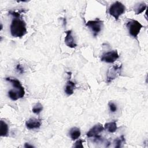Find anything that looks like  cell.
Returning <instances> with one entry per match:
<instances>
[{
	"label": "cell",
	"mask_w": 148,
	"mask_h": 148,
	"mask_svg": "<svg viewBox=\"0 0 148 148\" xmlns=\"http://www.w3.org/2000/svg\"><path fill=\"white\" fill-rule=\"evenodd\" d=\"M42 110L43 106L40 102L36 103L32 108V112L36 114H39L42 111Z\"/></svg>",
	"instance_id": "obj_18"
},
{
	"label": "cell",
	"mask_w": 148,
	"mask_h": 148,
	"mask_svg": "<svg viewBox=\"0 0 148 148\" xmlns=\"http://www.w3.org/2000/svg\"><path fill=\"white\" fill-rule=\"evenodd\" d=\"M124 142H125V138H124V135H121L119 138H116L113 141L114 147L116 148L121 147V144Z\"/></svg>",
	"instance_id": "obj_16"
},
{
	"label": "cell",
	"mask_w": 148,
	"mask_h": 148,
	"mask_svg": "<svg viewBox=\"0 0 148 148\" xmlns=\"http://www.w3.org/2000/svg\"><path fill=\"white\" fill-rule=\"evenodd\" d=\"M75 88V83L70 80H68L65 87V92L68 95H71L73 93V90Z\"/></svg>",
	"instance_id": "obj_11"
},
{
	"label": "cell",
	"mask_w": 148,
	"mask_h": 148,
	"mask_svg": "<svg viewBox=\"0 0 148 148\" xmlns=\"http://www.w3.org/2000/svg\"><path fill=\"white\" fill-rule=\"evenodd\" d=\"M146 8H147V5L145 2H140L136 4L134 8L135 14H139L143 12V11L146 10Z\"/></svg>",
	"instance_id": "obj_15"
},
{
	"label": "cell",
	"mask_w": 148,
	"mask_h": 148,
	"mask_svg": "<svg viewBox=\"0 0 148 148\" xmlns=\"http://www.w3.org/2000/svg\"><path fill=\"white\" fill-rule=\"evenodd\" d=\"M108 106L110 109V110L112 112H115L117 110V106L113 102H112L111 101L109 102L108 103Z\"/></svg>",
	"instance_id": "obj_20"
},
{
	"label": "cell",
	"mask_w": 148,
	"mask_h": 148,
	"mask_svg": "<svg viewBox=\"0 0 148 148\" xmlns=\"http://www.w3.org/2000/svg\"><path fill=\"white\" fill-rule=\"evenodd\" d=\"M5 79L6 81L10 82L12 84L13 86L16 88V91L18 92L20 98H23L25 95V90H24V88L23 86H22L21 83H20V82L15 78L6 77Z\"/></svg>",
	"instance_id": "obj_7"
},
{
	"label": "cell",
	"mask_w": 148,
	"mask_h": 148,
	"mask_svg": "<svg viewBox=\"0 0 148 148\" xmlns=\"http://www.w3.org/2000/svg\"><path fill=\"white\" fill-rule=\"evenodd\" d=\"M127 27L128 28L130 34L134 38H137L138 35L140 32L143 25L137 20L131 19L127 22Z\"/></svg>",
	"instance_id": "obj_3"
},
{
	"label": "cell",
	"mask_w": 148,
	"mask_h": 148,
	"mask_svg": "<svg viewBox=\"0 0 148 148\" xmlns=\"http://www.w3.org/2000/svg\"><path fill=\"white\" fill-rule=\"evenodd\" d=\"M104 130V127L102 126V125L100 123H98L97 124H95L94 127H92L87 132V136L88 138L94 137V138H97L98 137H99L100 135H99V134L102 132Z\"/></svg>",
	"instance_id": "obj_8"
},
{
	"label": "cell",
	"mask_w": 148,
	"mask_h": 148,
	"mask_svg": "<svg viewBox=\"0 0 148 148\" xmlns=\"http://www.w3.org/2000/svg\"><path fill=\"white\" fill-rule=\"evenodd\" d=\"M104 128L110 133L114 132L117 129L116 121H113L105 123V124L104 125Z\"/></svg>",
	"instance_id": "obj_12"
},
{
	"label": "cell",
	"mask_w": 148,
	"mask_h": 148,
	"mask_svg": "<svg viewBox=\"0 0 148 148\" xmlns=\"http://www.w3.org/2000/svg\"><path fill=\"white\" fill-rule=\"evenodd\" d=\"M16 70L18 72H19V73H21V74H23V73L24 72L23 67L21 66V65H20V64H17V66H16Z\"/></svg>",
	"instance_id": "obj_22"
},
{
	"label": "cell",
	"mask_w": 148,
	"mask_h": 148,
	"mask_svg": "<svg viewBox=\"0 0 148 148\" xmlns=\"http://www.w3.org/2000/svg\"><path fill=\"white\" fill-rule=\"evenodd\" d=\"M24 147H27V148H29V147H34V146L31 145H29V143H25V145H24Z\"/></svg>",
	"instance_id": "obj_23"
},
{
	"label": "cell",
	"mask_w": 148,
	"mask_h": 148,
	"mask_svg": "<svg viewBox=\"0 0 148 148\" xmlns=\"http://www.w3.org/2000/svg\"><path fill=\"white\" fill-rule=\"evenodd\" d=\"M119 58L118 52L116 50H112L103 53L102 55L101 60L107 63H113Z\"/></svg>",
	"instance_id": "obj_6"
},
{
	"label": "cell",
	"mask_w": 148,
	"mask_h": 148,
	"mask_svg": "<svg viewBox=\"0 0 148 148\" xmlns=\"http://www.w3.org/2000/svg\"><path fill=\"white\" fill-rule=\"evenodd\" d=\"M24 10H20V12H17L16 11H13V10H10L9 12V13L11 15H12L13 16H14L15 18H20V13L21 12H23Z\"/></svg>",
	"instance_id": "obj_19"
},
{
	"label": "cell",
	"mask_w": 148,
	"mask_h": 148,
	"mask_svg": "<svg viewBox=\"0 0 148 148\" xmlns=\"http://www.w3.org/2000/svg\"><path fill=\"white\" fill-rule=\"evenodd\" d=\"M80 134H81V132L80 131V129L77 127H73L69 131L70 136L72 140H73L78 139L80 136Z\"/></svg>",
	"instance_id": "obj_14"
},
{
	"label": "cell",
	"mask_w": 148,
	"mask_h": 148,
	"mask_svg": "<svg viewBox=\"0 0 148 148\" xmlns=\"http://www.w3.org/2000/svg\"><path fill=\"white\" fill-rule=\"evenodd\" d=\"M103 23V21L99 20V18H97L94 20H90L87 21L86 25L91 30L93 33V35L94 36H97L102 30Z\"/></svg>",
	"instance_id": "obj_4"
},
{
	"label": "cell",
	"mask_w": 148,
	"mask_h": 148,
	"mask_svg": "<svg viewBox=\"0 0 148 148\" xmlns=\"http://www.w3.org/2000/svg\"><path fill=\"white\" fill-rule=\"evenodd\" d=\"M122 65H113L109 69L107 72V76H106V82L110 83L112 80H114L117 78L121 73Z\"/></svg>",
	"instance_id": "obj_5"
},
{
	"label": "cell",
	"mask_w": 148,
	"mask_h": 148,
	"mask_svg": "<svg viewBox=\"0 0 148 148\" xmlns=\"http://www.w3.org/2000/svg\"><path fill=\"white\" fill-rule=\"evenodd\" d=\"M25 125L29 130L37 129L41 126V121L35 118H31L25 122Z\"/></svg>",
	"instance_id": "obj_10"
},
{
	"label": "cell",
	"mask_w": 148,
	"mask_h": 148,
	"mask_svg": "<svg viewBox=\"0 0 148 148\" xmlns=\"http://www.w3.org/2000/svg\"><path fill=\"white\" fill-rule=\"evenodd\" d=\"M8 96L13 101H16L20 98L18 93L13 90H10L8 91Z\"/></svg>",
	"instance_id": "obj_17"
},
{
	"label": "cell",
	"mask_w": 148,
	"mask_h": 148,
	"mask_svg": "<svg viewBox=\"0 0 148 148\" xmlns=\"http://www.w3.org/2000/svg\"><path fill=\"white\" fill-rule=\"evenodd\" d=\"M84 142V140H82V139H79L77 140L75 143V145L74 147L76 148H83V143Z\"/></svg>",
	"instance_id": "obj_21"
},
{
	"label": "cell",
	"mask_w": 148,
	"mask_h": 148,
	"mask_svg": "<svg viewBox=\"0 0 148 148\" xmlns=\"http://www.w3.org/2000/svg\"><path fill=\"white\" fill-rule=\"evenodd\" d=\"M125 11V6L119 1H116L112 3L109 9V14L112 16L116 20Z\"/></svg>",
	"instance_id": "obj_2"
},
{
	"label": "cell",
	"mask_w": 148,
	"mask_h": 148,
	"mask_svg": "<svg viewBox=\"0 0 148 148\" xmlns=\"http://www.w3.org/2000/svg\"><path fill=\"white\" fill-rule=\"evenodd\" d=\"M66 36L64 39V42L66 45L70 48H75L76 47L77 45L75 42L74 38L72 36V30H68L65 31Z\"/></svg>",
	"instance_id": "obj_9"
},
{
	"label": "cell",
	"mask_w": 148,
	"mask_h": 148,
	"mask_svg": "<svg viewBox=\"0 0 148 148\" xmlns=\"http://www.w3.org/2000/svg\"><path fill=\"white\" fill-rule=\"evenodd\" d=\"M0 135L1 136H7L8 134V125L3 120L0 121Z\"/></svg>",
	"instance_id": "obj_13"
},
{
	"label": "cell",
	"mask_w": 148,
	"mask_h": 148,
	"mask_svg": "<svg viewBox=\"0 0 148 148\" xmlns=\"http://www.w3.org/2000/svg\"><path fill=\"white\" fill-rule=\"evenodd\" d=\"M27 32L26 24L20 18H14L12 20L10 25V33L12 36L21 38Z\"/></svg>",
	"instance_id": "obj_1"
}]
</instances>
